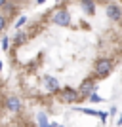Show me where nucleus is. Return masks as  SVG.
Returning <instances> with one entry per match:
<instances>
[{
    "instance_id": "f257e3e1",
    "label": "nucleus",
    "mask_w": 122,
    "mask_h": 127,
    "mask_svg": "<svg viewBox=\"0 0 122 127\" xmlns=\"http://www.w3.org/2000/svg\"><path fill=\"white\" fill-rule=\"evenodd\" d=\"M113 70H115V61L109 59V57H99L96 63H94V76H96L97 80L107 78Z\"/></svg>"
},
{
    "instance_id": "f03ea898",
    "label": "nucleus",
    "mask_w": 122,
    "mask_h": 127,
    "mask_svg": "<svg viewBox=\"0 0 122 127\" xmlns=\"http://www.w3.org/2000/svg\"><path fill=\"white\" fill-rule=\"evenodd\" d=\"M57 99H59L61 102H65V104H71V106H74L76 102H80L78 89H74V87H71V85H65V87H61V89H59Z\"/></svg>"
},
{
    "instance_id": "7ed1b4c3",
    "label": "nucleus",
    "mask_w": 122,
    "mask_h": 127,
    "mask_svg": "<svg viewBox=\"0 0 122 127\" xmlns=\"http://www.w3.org/2000/svg\"><path fill=\"white\" fill-rule=\"evenodd\" d=\"M97 89V78L94 74L90 76V78H86L82 84H80L78 87V95H80V101H88V97L94 93V91Z\"/></svg>"
},
{
    "instance_id": "20e7f679",
    "label": "nucleus",
    "mask_w": 122,
    "mask_h": 127,
    "mask_svg": "<svg viewBox=\"0 0 122 127\" xmlns=\"http://www.w3.org/2000/svg\"><path fill=\"white\" fill-rule=\"evenodd\" d=\"M52 23H55L57 27H69L71 25V13L69 10H57L52 13Z\"/></svg>"
},
{
    "instance_id": "39448f33",
    "label": "nucleus",
    "mask_w": 122,
    "mask_h": 127,
    "mask_svg": "<svg viewBox=\"0 0 122 127\" xmlns=\"http://www.w3.org/2000/svg\"><path fill=\"white\" fill-rule=\"evenodd\" d=\"M4 108H6L8 112H13V114H17V112H21L23 102H21V99H19V97L10 95V97H6V99H4Z\"/></svg>"
},
{
    "instance_id": "423d86ee",
    "label": "nucleus",
    "mask_w": 122,
    "mask_h": 127,
    "mask_svg": "<svg viewBox=\"0 0 122 127\" xmlns=\"http://www.w3.org/2000/svg\"><path fill=\"white\" fill-rule=\"evenodd\" d=\"M44 87H46V91H48L50 95H57L59 93V82L53 76H44Z\"/></svg>"
},
{
    "instance_id": "0eeeda50",
    "label": "nucleus",
    "mask_w": 122,
    "mask_h": 127,
    "mask_svg": "<svg viewBox=\"0 0 122 127\" xmlns=\"http://www.w3.org/2000/svg\"><path fill=\"white\" fill-rule=\"evenodd\" d=\"M105 11H107V17L115 23H118L122 19V10H120V6H117V4H107Z\"/></svg>"
},
{
    "instance_id": "6e6552de",
    "label": "nucleus",
    "mask_w": 122,
    "mask_h": 127,
    "mask_svg": "<svg viewBox=\"0 0 122 127\" xmlns=\"http://www.w3.org/2000/svg\"><path fill=\"white\" fill-rule=\"evenodd\" d=\"M74 112H78V114H86V116H94V118H99L103 112L101 110H94V108H84V106H73Z\"/></svg>"
},
{
    "instance_id": "1a4fd4ad",
    "label": "nucleus",
    "mask_w": 122,
    "mask_h": 127,
    "mask_svg": "<svg viewBox=\"0 0 122 127\" xmlns=\"http://www.w3.org/2000/svg\"><path fill=\"white\" fill-rule=\"evenodd\" d=\"M17 8H19V4H15V2L8 0V2L4 4V8H2V10H4V15L8 17V19H10V17H11V15H13V13L17 11Z\"/></svg>"
},
{
    "instance_id": "9d476101",
    "label": "nucleus",
    "mask_w": 122,
    "mask_h": 127,
    "mask_svg": "<svg viewBox=\"0 0 122 127\" xmlns=\"http://www.w3.org/2000/svg\"><path fill=\"white\" fill-rule=\"evenodd\" d=\"M11 40H13V44H15V46H21V44H27V42H29V34H27L25 31H17V34L11 38Z\"/></svg>"
},
{
    "instance_id": "9b49d317",
    "label": "nucleus",
    "mask_w": 122,
    "mask_h": 127,
    "mask_svg": "<svg viewBox=\"0 0 122 127\" xmlns=\"http://www.w3.org/2000/svg\"><path fill=\"white\" fill-rule=\"evenodd\" d=\"M80 6H82V10L86 11V13H96V2L94 0H80Z\"/></svg>"
},
{
    "instance_id": "f8f14e48",
    "label": "nucleus",
    "mask_w": 122,
    "mask_h": 127,
    "mask_svg": "<svg viewBox=\"0 0 122 127\" xmlns=\"http://www.w3.org/2000/svg\"><path fill=\"white\" fill-rule=\"evenodd\" d=\"M36 122H38V127H50L48 116H46L44 112H38V116H36Z\"/></svg>"
},
{
    "instance_id": "ddd939ff",
    "label": "nucleus",
    "mask_w": 122,
    "mask_h": 127,
    "mask_svg": "<svg viewBox=\"0 0 122 127\" xmlns=\"http://www.w3.org/2000/svg\"><path fill=\"white\" fill-rule=\"evenodd\" d=\"M11 44H13V40H11L10 36H4V38H2V44H0V48L4 49V51H8V49L11 48Z\"/></svg>"
},
{
    "instance_id": "4468645a",
    "label": "nucleus",
    "mask_w": 122,
    "mask_h": 127,
    "mask_svg": "<svg viewBox=\"0 0 122 127\" xmlns=\"http://www.w3.org/2000/svg\"><path fill=\"white\" fill-rule=\"evenodd\" d=\"M88 101H90V102H105V99H101V97L97 95V91H94V93L88 97Z\"/></svg>"
},
{
    "instance_id": "2eb2a0df",
    "label": "nucleus",
    "mask_w": 122,
    "mask_h": 127,
    "mask_svg": "<svg viewBox=\"0 0 122 127\" xmlns=\"http://www.w3.org/2000/svg\"><path fill=\"white\" fill-rule=\"evenodd\" d=\"M6 27H8V17L4 13H0V32L6 31Z\"/></svg>"
},
{
    "instance_id": "dca6fc26",
    "label": "nucleus",
    "mask_w": 122,
    "mask_h": 127,
    "mask_svg": "<svg viewBox=\"0 0 122 127\" xmlns=\"http://www.w3.org/2000/svg\"><path fill=\"white\" fill-rule=\"evenodd\" d=\"M25 23H27V17H25V15H23V17H19V19H17V23H15V27H17V29H21V27H23V25H25Z\"/></svg>"
},
{
    "instance_id": "f3484780",
    "label": "nucleus",
    "mask_w": 122,
    "mask_h": 127,
    "mask_svg": "<svg viewBox=\"0 0 122 127\" xmlns=\"http://www.w3.org/2000/svg\"><path fill=\"white\" fill-rule=\"evenodd\" d=\"M107 116H109V112H103V114L99 116V120H101V123H103V125L107 123Z\"/></svg>"
},
{
    "instance_id": "a211bd4d",
    "label": "nucleus",
    "mask_w": 122,
    "mask_h": 127,
    "mask_svg": "<svg viewBox=\"0 0 122 127\" xmlns=\"http://www.w3.org/2000/svg\"><path fill=\"white\" fill-rule=\"evenodd\" d=\"M117 112H118V110H117V106H113V108H111V112H109V114H111V116H117Z\"/></svg>"
},
{
    "instance_id": "6ab92c4d",
    "label": "nucleus",
    "mask_w": 122,
    "mask_h": 127,
    "mask_svg": "<svg viewBox=\"0 0 122 127\" xmlns=\"http://www.w3.org/2000/svg\"><path fill=\"white\" fill-rule=\"evenodd\" d=\"M11 2H15V4H21V2H29V0H11Z\"/></svg>"
},
{
    "instance_id": "aec40b11",
    "label": "nucleus",
    "mask_w": 122,
    "mask_h": 127,
    "mask_svg": "<svg viewBox=\"0 0 122 127\" xmlns=\"http://www.w3.org/2000/svg\"><path fill=\"white\" fill-rule=\"evenodd\" d=\"M117 125H118V127H122V116L118 118V122H117Z\"/></svg>"
},
{
    "instance_id": "412c9836",
    "label": "nucleus",
    "mask_w": 122,
    "mask_h": 127,
    "mask_svg": "<svg viewBox=\"0 0 122 127\" xmlns=\"http://www.w3.org/2000/svg\"><path fill=\"white\" fill-rule=\"evenodd\" d=\"M8 2V0H0V8H4V4Z\"/></svg>"
},
{
    "instance_id": "4be33fe9",
    "label": "nucleus",
    "mask_w": 122,
    "mask_h": 127,
    "mask_svg": "<svg viewBox=\"0 0 122 127\" xmlns=\"http://www.w3.org/2000/svg\"><path fill=\"white\" fill-rule=\"evenodd\" d=\"M36 2H38V4H42V2H44V0H36Z\"/></svg>"
},
{
    "instance_id": "5701e85b",
    "label": "nucleus",
    "mask_w": 122,
    "mask_h": 127,
    "mask_svg": "<svg viewBox=\"0 0 122 127\" xmlns=\"http://www.w3.org/2000/svg\"><path fill=\"white\" fill-rule=\"evenodd\" d=\"M0 72H2V61H0Z\"/></svg>"
},
{
    "instance_id": "b1692460",
    "label": "nucleus",
    "mask_w": 122,
    "mask_h": 127,
    "mask_svg": "<svg viewBox=\"0 0 122 127\" xmlns=\"http://www.w3.org/2000/svg\"><path fill=\"white\" fill-rule=\"evenodd\" d=\"M55 2H61V0H55Z\"/></svg>"
},
{
    "instance_id": "393cba45",
    "label": "nucleus",
    "mask_w": 122,
    "mask_h": 127,
    "mask_svg": "<svg viewBox=\"0 0 122 127\" xmlns=\"http://www.w3.org/2000/svg\"><path fill=\"white\" fill-rule=\"evenodd\" d=\"M0 49H2V48H0Z\"/></svg>"
}]
</instances>
